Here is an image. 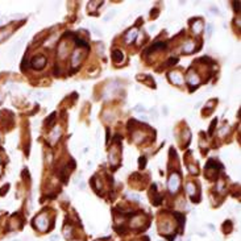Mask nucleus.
I'll use <instances>...</instances> for the list:
<instances>
[{
    "mask_svg": "<svg viewBox=\"0 0 241 241\" xmlns=\"http://www.w3.org/2000/svg\"><path fill=\"white\" fill-rule=\"evenodd\" d=\"M192 29H194L195 35H200V32H202V29H203V22H202V20L198 19L196 22L194 24V27H192Z\"/></svg>",
    "mask_w": 241,
    "mask_h": 241,
    "instance_id": "ddd939ff",
    "label": "nucleus"
},
{
    "mask_svg": "<svg viewBox=\"0 0 241 241\" xmlns=\"http://www.w3.org/2000/svg\"><path fill=\"white\" fill-rule=\"evenodd\" d=\"M186 191H187V194H188V195L194 196V194H195V186L192 185V183H187V186H186Z\"/></svg>",
    "mask_w": 241,
    "mask_h": 241,
    "instance_id": "dca6fc26",
    "label": "nucleus"
},
{
    "mask_svg": "<svg viewBox=\"0 0 241 241\" xmlns=\"http://www.w3.org/2000/svg\"><path fill=\"white\" fill-rule=\"evenodd\" d=\"M46 65V58L44 55H35L32 59H30V66L36 70H41L45 67Z\"/></svg>",
    "mask_w": 241,
    "mask_h": 241,
    "instance_id": "f03ea898",
    "label": "nucleus"
},
{
    "mask_svg": "<svg viewBox=\"0 0 241 241\" xmlns=\"http://www.w3.org/2000/svg\"><path fill=\"white\" fill-rule=\"evenodd\" d=\"M165 49H166L165 42H155V44H153L148 50H145V54H148L150 52H155V50H165Z\"/></svg>",
    "mask_w": 241,
    "mask_h": 241,
    "instance_id": "423d86ee",
    "label": "nucleus"
},
{
    "mask_svg": "<svg viewBox=\"0 0 241 241\" xmlns=\"http://www.w3.org/2000/svg\"><path fill=\"white\" fill-rule=\"evenodd\" d=\"M174 216L177 217V219H178V222H179L181 224H183V223H185V216H183V215H181L179 212H174Z\"/></svg>",
    "mask_w": 241,
    "mask_h": 241,
    "instance_id": "4be33fe9",
    "label": "nucleus"
},
{
    "mask_svg": "<svg viewBox=\"0 0 241 241\" xmlns=\"http://www.w3.org/2000/svg\"><path fill=\"white\" fill-rule=\"evenodd\" d=\"M8 188H9V185H5L1 187V190H0V195H5V192L8 191Z\"/></svg>",
    "mask_w": 241,
    "mask_h": 241,
    "instance_id": "cd10ccee",
    "label": "nucleus"
},
{
    "mask_svg": "<svg viewBox=\"0 0 241 241\" xmlns=\"http://www.w3.org/2000/svg\"><path fill=\"white\" fill-rule=\"evenodd\" d=\"M112 59H113V62L115 63H121V62L124 61V54H123V52L121 50H113V53H112Z\"/></svg>",
    "mask_w": 241,
    "mask_h": 241,
    "instance_id": "0eeeda50",
    "label": "nucleus"
},
{
    "mask_svg": "<svg viewBox=\"0 0 241 241\" xmlns=\"http://www.w3.org/2000/svg\"><path fill=\"white\" fill-rule=\"evenodd\" d=\"M135 111L137 112V113H141V112H145L146 109H145V107H144V106H141V104H137V106L135 107Z\"/></svg>",
    "mask_w": 241,
    "mask_h": 241,
    "instance_id": "b1692460",
    "label": "nucleus"
},
{
    "mask_svg": "<svg viewBox=\"0 0 241 241\" xmlns=\"http://www.w3.org/2000/svg\"><path fill=\"white\" fill-rule=\"evenodd\" d=\"M171 229H173V225H171V223H169V222H166V223H165V225L162 227V231L165 232V233H169V232L171 231Z\"/></svg>",
    "mask_w": 241,
    "mask_h": 241,
    "instance_id": "6ab92c4d",
    "label": "nucleus"
},
{
    "mask_svg": "<svg viewBox=\"0 0 241 241\" xmlns=\"http://www.w3.org/2000/svg\"><path fill=\"white\" fill-rule=\"evenodd\" d=\"M178 62V58H174V57H171V58L169 59V61L165 63V66H171V65H174V63H177Z\"/></svg>",
    "mask_w": 241,
    "mask_h": 241,
    "instance_id": "393cba45",
    "label": "nucleus"
},
{
    "mask_svg": "<svg viewBox=\"0 0 241 241\" xmlns=\"http://www.w3.org/2000/svg\"><path fill=\"white\" fill-rule=\"evenodd\" d=\"M109 161H111L112 165H115V163L119 162V158H117V155H116V152H115V150L109 152Z\"/></svg>",
    "mask_w": 241,
    "mask_h": 241,
    "instance_id": "2eb2a0df",
    "label": "nucleus"
},
{
    "mask_svg": "<svg viewBox=\"0 0 241 241\" xmlns=\"http://www.w3.org/2000/svg\"><path fill=\"white\" fill-rule=\"evenodd\" d=\"M169 78H170V81H171V83L177 84V86H181V84H183V76H182V74H181L179 71H171V73H169Z\"/></svg>",
    "mask_w": 241,
    "mask_h": 241,
    "instance_id": "20e7f679",
    "label": "nucleus"
},
{
    "mask_svg": "<svg viewBox=\"0 0 241 241\" xmlns=\"http://www.w3.org/2000/svg\"><path fill=\"white\" fill-rule=\"evenodd\" d=\"M216 123H217V121L216 120H214V121H212V124H211V125H209V135H212V133H214V128H215V125H216Z\"/></svg>",
    "mask_w": 241,
    "mask_h": 241,
    "instance_id": "c85d7f7f",
    "label": "nucleus"
},
{
    "mask_svg": "<svg viewBox=\"0 0 241 241\" xmlns=\"http://www.w3.org/2000/svg\"><path fill=\"white\" fill-rule=\"evenodd\" d=\"M13 241H20V240H13Z\"/></svg>",
    "mask_w": 241,
    "mask_h": 241,
    "instance_id": "a19ab883",
    "label": "nucleus"
},
{
    "mask_svg": "<svg viewBox=\"0 0 241 241\" xmlns=\"http://www.w3.org/2000/svg\"><path fill=\"white\" fill-rule=\"evenodd\" d=\"M239 4H240L239 1H237V3H235V11H236V12H237V11H239Z\"/></svg>",
    "mask_w": 241,
    "mask_h": 241,
    "instance_id": "f704fd0d",
    "label": "nucleus"
},
{
    "mask_svg": "<svg viewBox=\"0 0 241 241\" xmlns=\"http://www.w3.org/2000/svg\"><path fill=\"white\" fill-rule=\"evenodd\" d=\"M115 13H116V11H115V9L111 11V12H108V16H106V17H104V20H106V21H108L109 19H112L113 16H115Z\"/></svg>",
    "mask_w": 241,
    "mask_h": 241,
    "instance_id": "bb28decb",
    "label": "nucleus"
},
{
    "mask_svg": "<svg viewBox=\"0 0 241 241\" xmlns=\"http://www.w3.org/2000/svg\"><path fill=\"white\" fill-rule=\"evenodd\" d=\"M75 42H76V45H81V46H83V47H88V44L81 38H75Z\"/></svg>",
    "mask_w": 241,
    "mask_h": 241,
    "instance_id": "5701e85b",
    "label": "nucleus"
},
{
    "mask_svg": "<svg viewBox=\"0 0 241 241\" xmlns=\"http://www.w3.org/2000/svg\"><path fill=\"white\" fill-rule=\"evenodd\" d=\"M195 50V44L192 41H187L185 45H183V52L186 53V54H191V53H194Z\"/></svg>",
    "mask_w": 241,
    "mask_h": 241,
    "instance_id": "6e6552de",
    "label": "nucleus"
},
{
    "mask_svg": "<svg viewBox=\"0 0 241 241\" xmlns=\"http://www.w3.org/2000/svg\"><path fill=\"white\" fill-rule=\"evenodd\" d=\"M63 235H65V237L66 239H71V235H73V228L71 227H65V229H63Z\"/></svg>",
    "mask_w": 241,
    "mask_h": 241,
    "instance_id": "f3484780",
    "label": "nucleus"
},
{
    "mask_svg": "<svg viewBox=\"0 0 241 241\" xmlns=\"http://www.w3.org/2000/svg\"><path fill=\"white\" fill-rule=\"evenodd\" d=\"M128 196L130 198V199H135V200H138V199H140V196H138V195H136V194H129Z\"/></svg>",
    "mask_w": 241,
    "mask_h": 241,
    "instance_id": "7c9ffc66",
    "label": "nucleus"
},
{
    "mask_svg": "<svg viewBox=\"0 0 241 241\" xmlns=\"http://www.w3.org/2000/svg\"><path fill=\"white\" fill-rule=\"evenodd\" d=\"M231 231H232V223L228 220V222L224 223V232H225V233H229Z\"/></svg>",
    "mask_w": 241,
    "mask_h": 241,
    "instance_id": "aec40b11",
    "label": "nucleus"
},
{
    "mask_svg": "<svg viewBox=\"0 0 241 241\" xmlns=\"http://www.w3.org/2000/svg\"><path fill=\"white\" fill-rule=\"evenodd\" d=\"M152 115L154 116V119H157V117H158V113H157V111H155V109H153V111H152Z\"/></svg>",
    "mask_w": 241,
    "mask_h": 241,
    "instance_id": "72a5a7b5",
    "label": "nucleus"
},
{
    "mask_svg": "<svg viewBox=\"0 0 241 241\" xmlns=\"http://www.w3.org/2000/svg\"><path fill=\"white\" fill-rule=\"evenodd\" d=\"M92 30H94V32H95V33H96V35H100V32H99V30H98V29H96V28H95V27H92Z\"/></svg>",
    "mask_w": 241,
    "mask_h": 241,
    "instance_id": "c9c22d12",
    "label": "nucleus"
},
{
    "mask_svg": "<svg viewBox=\"0 0 241 241\" xmlns=\"http://www.w3.org/2000/svg\"><path fill=\"white\" fill-rule=\"evenodd\" d=\"M152 17H157V13H158V9H152Z\"/></svg>",
    "mask_w": 241,
    "mask_h": 241,
    "instance_id": "2f4dec72",
    "label": "nucleus"
},
{
    "mask_svg": "<svg viewBox=\"0 0 241 241\" xmlns=\"http://www.w3.org/2000/svg\"><path fill=\"white\" fill-rule=\"evenodd\" d=\"M138 161H140V167H141V169H144L145 165H146V158L145 157H140V160H138Z\"/></svg>",
    "mask_w": 241,
    "mask_h": 241,
    "instance_id": "a878e982",
    "label": "nucleus"
},
{
    "mask_svg": "<svg viewBox=\"0 0 241 241\" xmlns=\"http://www.w3.org/2000/svg\"><path fill=\"white\" fill-rule=\"evenodd\" d=\"M137 28H133V29H130L128 33L125 35V37H124V40H125L127 44H132L133 41L136 40V37H137Z\"/></svg>",
    "mask_w": 241,
    "mask_h": 241,
    "instance_id": "39448f33",
    "label": "nucleus"
},
{
    "mask_svg": "<svg viewBox=\"0 0 241 241\" xmlns=\"http://www.w3.org/2000/svg\"><path fill=\"white\" fill-rule=\"evenodd\" d=\"M54 74H55V75H58V74H59V69H58L57 66H55V70H54Z\"/></svg>",
    "mask_w": 241,
    "mask_h": 241,
    "instance_id": "e433bc0d",
    "label": "nucleus"
},
{
    "mask_svg": "<svg viewBox=\"0 0 241 241\" xmlns=\"http://www.w3.org/2000/svg\"><path fill=\"white\" fill-rule=\"evenodd\" d=\"M5 21V19L4 17H3V19H0V24H1V22H4Z\"/></svg>",
    "mask_w": 241,
    "mask_h": 241,
    "instance_id": "ea45409f",
    "label": "nucleus"
},
{
    "mask_svg": "<svg viewBox=\"0 0 241 241\" xmlns=\"http://www.w3.org/2000/svg\"><path fill=\"white\" fill-rule=\"evenodd\" d=\"M81 58H82V53L79 52V50H75V52L73 53V57H71V63H73V66H76V65L81 62Z\"/></svg>",
    "mask_w": 241,
    "mask_h": 241,
    "instance_id": "9d476101",
    "label": "nucleus"
},
{
    "mask_svg": "<svg viewBox=\"0 0 241 241\" xmlns=\"http://www.w3.org/2000/svg\"><path fill=\"white\" fill-rule=\"evenodd\" d=\"M35 225L38 231L41 232H46L47 231V225H49V220L47 217H45L44 215H40L35 219Z\"/></svg>",
    "mask_w": 241,
    "mask_h": 241,
    "instance_id": "7ed1b4c3",
    "label": "nucleus"
},
{
    "mask_svg": "<svg viewBox=\"0 0 241 241\" xmlns=\"http://www.w3.org/2000/svg\"><path fill=\"white\" fill-rule=\"evenodd\" d=\"M59 136H61V128H54L53 129V132L50 133V142L54 144L55 141L59 138Z\"/></svg>",
    "mask_w": 241,
    "mask_h": 241,
    "instance_id": "1a4fd4ad",
    "label": "nucleus"
},
{
    "mask_svg": "<svg viewBox=\"0 0 241 241\" xmlns=\"http://www.w3.org/2000/svg\"><path fill=\"white\" fill-rule=\"evenodd\" d=\"M187 81H188V83H191V84H199L200 79L198 78V75L192 74V70H190V71H188V76H187Z\"/></svg>",
    "mask_w": 241,
    "mask_h": 241,
    "instance_id": "9b49d317",
    "label": "nucleus"
},
{
    "mask_svg": "<svg viewBox=\"0 0 241 241\" xmlns=\"http://www.w3.org/2000/svg\"><path fill=\"white\" fill-rule=\"evenodd\" d=\"M9 33H11L9 29H5V28L0 29V42H3L4 40H7L8 37H9Z\"/></svg>",
    "mask_w": 241,
    "mask_h": 241,
    "instance_id": "4468645a",
    "label": "nucleus"
},
{
    "mask_svg": "<svg viewBox=\"0 0 241 241\" xmlns=\"http://www.w3.org/2000/svg\"><path fill=\"white\" fill-rule=\"evenodd\" d=\"M179 183H181V178L179 175L177 174V173H174V174L170 175L169 178V183H167V187H169V191L171 192V194H174V192H177L178 187H179Z\"/></svg>",
    "mask_w": 241,
    "mask_h": 241,
    "instance_id": "f257e3e1",
    "label": "nucleus"
},
{
    "mask_svg": "<svg viewBox=\"0 0 241 241\" xmlns=\"http://www.w3.org/2000/svg\"><path fill=\"white\" fill-rule=\"evenodd\" d=\"M57 239H58L57 236H53V237H50V241H57Z\"/></svg>",
    "mask_w": 241,
    "mask_h": 241,
    "instance_id": "4c0bfd02",
    "label": "nucleus"
},
{
    "mask_svg": "<svg viewBox=\"0 0 241 241\" xmlns=\"http://www.w3.org/2000/svg\"><path fill=\"white\" fill-rule=\"evenodd\" d=\"M66 52H67V49H66V45H65V44H62L61 46L58 47V53H59V55H61L62 58H63L65 54H66Z\"/></svg>",
    "mask_w": 241,
    "mask_h": 241,
    "instance_id": "a211bd4d",
    "label": "nucleus"
},
{
    "mask_svg": "<svg viewBox=\"0 0 241 241\" xmlns=\"http://www.w3.org/2000/svg\"><path fill=\"white\" fill-rule=\"evenodd\" d=\"M22 44H24V38H21V40H20V41H17V42H16L15 45H13V46H12V49L9 50V55H11V57H12V55H15L16 53L19 52L20 46H21Z\"/></svg>",
    "mask_w": 241,
    "mask_h": 241,
    "instance_id": "f8f14e48",
    "label": "nucleus"
},
{
    "mask_svg": "<svg viewBox=\"0 0 241 241\" xmlns=\"http://www.w3.org/2000/svg\"><path fill=\"white\" fill-rule=\"evenodd\" d=\"M103 50H104L103 45H98V52H99V53H100V52H101V54H103Z\"/></svg>",
    "mask_w": 241,
    "mask_h": 241,
    "instance_id": "473e14b6",
    "label": "nucleus"
},
{
    "mask_svg": "<svg viewBox=\"0 0 241 241\" xmlns=\"http://www.w3.org/2000/svg\"><path fill=\"white\" fill-rule=\"evenodd\" d=\"M55 116H57V113H55V112H53L52 115L49 116V119L46 120V124H47V125H53V124H54V119H55Z\"/></svg>",
    "mask_w": 241,
    "mask_h": 241,
    "instance_id": "412c9836",
    "label": "nucleus"
},
{
    "mask_svg": "<svg viewBox=\"0 0 241 241\" xmlns=\"http://www.w3.org/2000/svg\"><path fill=\"white\" fill-rule=\"evenodd\" d=\"M211 33H212V25L208 24V25H207V35L211 36Z\"/></svg>",
    "mask_w": 241,
    "mask_h": 241,
    "instance_id": "c756f323",
    "label": "nucleus"
},
{
    "mask_svg": "<svg viewBox=\"0 0 241 241\" xmlns=\"http://www.w3.org/2000/svg\"><path fill=\"white\" fill-rule=\"evenodd\" d=\"M224 133H225V127H223V128H222V132H220V135H224Z\"/></svg>",
    "mask_w": 241,
    "mask_h": 241,
    "instance_id": "58836bf2",
    "label": "nucleus"
}]
</instances>
